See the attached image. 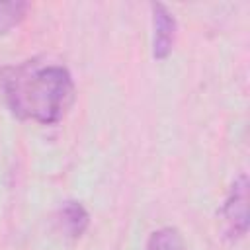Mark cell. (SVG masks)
<instances>
[{
    "label": "cell",
    "instance_id": "6",
    "mask_svg": "<svg viewBox=\"0 0 250 250\" xmlns=\"http://www.w3.org/2000/svg\"><path fill=\"white\" fill-rule=\"evenodd\" d=\"M27 12V2H0V33L16 27Z\"/></svg>",
    "mask_w": 250,
    "mask_h": 250
},
{
    "label": "cell",
    "instance_id": "2",
    "mask_svg": "<svg viewBox=\"0 0 250 250\" xmlns=\"http://www.w3.org/2000/svg\"><path fill=\"white\" fill-rule=\"evenodd\" d=\"M225 230L230 238H242L248 230V178L242 174L234 184L223 207Z\"/></svg>",
    "mask_w": 250,
    "mask_h": 250
},
{
    "label": "cell",
    "instance_id": "5",
    "mask_svg": "<svg viewBox=\"0 0 250 250\" xmlns=\"http://www.w3.org/2000/svg\"><path fill=\"white\" fill-rule=\"evenodd\" d=\"M145 250H186V248L182 234L172 227H164L150 234Z\"/></svg>",
    "mask_w": 250,
    "mask_h": 250
},
{
    "label": "cell",
    "instance_id": "3",
    "mask_svg": "<svg viewBox=\"0 0 250 250\" xmlns=\"http://www.w3.org/2000/svg\"><path fill=\"white\" fill-rule=\"evenodd\" d=\"M152 21H154V41L152 55L162 61L172 53L176 41V20L162 4H152Z\"/></svg>",
    "mask_w": 250,
    "mask_h": 250
},
{
    "label": "cell",
    "instance_id": "1",
    "mask_svg": "<svg viewBox=\"0 0 250 250\" xmlns=\"http://www.w3.org/2000/svg\"><path fill=\"white\" fill-rule=\"evenodd\" d=\"M0 90L16 117L43 125L59 123L74 102V82L68 70L35 59L4 66Z\"/></svg>",
    "mask_w": 250,
    "mask_h": 250
},
{
    "label": "cell",
    "instance_id": "4",
    "mask_svg": "<svg viewBox=\"0 0 250 250\" xmlns=\"http://www.w3.org/2000/svg\"><path fill=\"white\" fill-rule=\"evenodd\" d=\"M88 223H90L88 211L78 201H66L62 205V209H61V225H62V230L68 236L78 238L80 234H84V230L88 229Z\"/></svg>",
    "mask_w": 250,
    "mask_h": 250
}]
</instances>
